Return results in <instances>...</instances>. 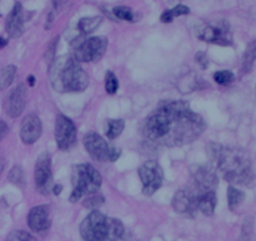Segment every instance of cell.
Masks as SVG:
<instances>
[{"label": "cell", "instance_id": "obj_1", "mask_svg": "<svg viewBox=\"0 0 256 241\" xmlns=\"http://www.w3.org/2000/svg\"><path fill=\"white\" fill-rule=\"evenodd\" d=\"M205 122L186 102H165L140 125V134L149 142L166 146H182L200 136Z\"/></svg>", "mask_w": 256, "mask_h": 241}, {"label": "cell", "instance_id": "obj_2", "mask_svg": "<svg viewBox=\"0 0 256 241\" xmlns=\"http://www.w3.org/2000/svg\"><path fill=\"white\" fill-rule=\"evenodd\" d=\"M206 148L208 155L215 169L219 170L230 184L249 185L254 180L252 162L244 150L222 146L215 142L209 144Z\"/></svg>", "mask_w": 256, "mask_h": 241}, {"label": "cell", "instance_id": "obj_3", "mask_svg": "<svg viewBox=\"0 0 256 241\" xmlns=\"http://www.w3.org/2000/svg\"><path fill=\"white\" fill-rule=\"evenodd\" d=\"M50 82L56 92H80L89 85V75L70 55L55 58L49 68Z\"/></svg>", "mask_w": 256, "mask_h": 241}, {"label": "cell", "instance_id": "obj_4", "mask_svg": "<svg viewBox=\"0 0 256 241\" xmlns=\"http://www.w3.org/2000/svg\"><path fill=\"white\" fill-rule=\"evenodd\" d=\"M72 192L70 202H78L85 195L95 194L102 186V175L92 164H79L72 168Z\"/></svg>", "mask_w": 256, "mask_h": 241}, {"label": "cell", "instance_id": "obj_5", "mask_svg": "<svg viewBox=\"0 0 256 241\" xmlns=\"http://www.w3.org/2000/svg\"><path fill=\"white\" fill-rule=\"evenodd\" d=\"M74 48V58L76 62H96L104 56L108 49V39L104 36L78 38L72 42Z\"/></svg>", "mask_w": 256, "mask_h": 241}, {"label": "cell", "instance_id": "obj_6", "mask_svg": "<svg viewBox=\"0 0 256 241\" xmlns=\"http://www.w3.org/2000/svg\"><path fill=\"white\" fill-rule=\"evenodd\" d=\"M142 182V194L152 196L162 188L164 180V172L155 160H148L138 170Z\"/></svg>", "mask_w": 256, "mask_h": 241}, {"label": "cell", "instance_id": "obj_7", "mask_svg": "<svg viewBox=\"0 0 256 241\" xmlns=\"http://www.w3.org/2000/svg\"><path fill=\"white\" fill-rule=\"evenodd\" d=\"M80 234L84 241H108L106 216L94 210L80 224Z\"/></svg>", "mask_w": 256, "mask_h": 241}, {"label": "cell", "instance_id": "obj_8", "mask_svg": "<svg viewBox=\"0 0 256 241\" xmlns=\"http://www.w3.org/2000/svg\"><path fill=\"white\" fill-rule=\"evenodd\" d=\"M198 36L206 42L224 45V46L232 44V32L226 22H216L202 25L198 29Z\"/></svg>", "mask_w": 256, "mask_h": 241}, {"label": "cell", "instance_id": "obj_9", "mask_svg": "<svg viewBox=\"0 0 256 241\" xmlns=\"http://www.w3.org/2000/svg\"><path fill=\"white\" fill-rule=\"evenodd\" d=\"M55 140L60 150H69L76 142V126L65 115H59L55 120Z\"/></svg>", "mask_w": 256, "mask_h": 241}, {"label": "cell", "instance_id": "obj_10", "mask_svg": "<svg viewBox=\"0 0 256 241\" xmlns=\"http://www.w3.org/2000/svg\"><path fill=\"white\" fill-rule=\"evenodd\" d=\"M35 185L38 192L44 195L52 190V158L49 152H42L38 158L35 164Z\"/></svg>", "mask_w": 256, "mask_h": 241}, {"label": "cell", "instance_id": "obj_11", "mask_svg": "<svg viewBox=\"0 0 256 241\" xmlns=\"http://www.w3.org/2000/svg\"><path fill=\"white\" fill-rule=\"evenodd\" d=\"M199 196L200 195H198L192 188L182 189L175 192L172 205L175 212L179 214L195 216L198 212V198Z\"/></svg>", "mask_w": 256, "mask_h": 241}, {"label": "cell", "instance_id": "obj_12", "mask_svg": "<svg viewBox=\"0 0 256 241\" xmlns=\"http://www.w3.org/2000/svg\"><path fill=\"white\" fill-rule=\"evenodd\" d=\"M82 142H84L88 154L94 160H98V162H108L109 160L112 146H109L106 140L100 136L99 134L94 132H88L84 135Z\"/></svg>", "mask_w": 256, "mask_h": 241}, {"label": "cell", "instance_id": "obj_13", "mask_svg": "<svg viewBox=\"0 0 256 241\" xmlns=\"http://www.w3.org/2000/svg\"><path fill=\"white\" fill-rule=\"evenodd\" d=\"M192 174L194 178V185L198 189L202 190V192H215V188L219 184L215 168L198 165V166H192Z\"/></svg>", "mask_w": 256, "mask_h": 241}, {"label": "cell", "instance_id": "obj_14", "mask_svg": "<svg viewBox=\"0 0 256 241\" xmlns=\"http://www.w3.org/2000/svg\"><path fill=\"white\" fill-rule=\"evenodd\" d=\"M26 96L28 90L25 84H19L8 96L6 102H5V112L9 115L10 118H18L22 115L24 112L25 105H26Z\"/></svg>", "mask_w": 256, "mask_h": 241}, {"label": "cell", "instance_id": "obj_15", "mask_svg": "<svg viewBox=\"0 0 256 241\" xmlns=\"http://www.w3.org/2000/svg\"><path fill=\"white\" fill-rule=\"evenodd\" d=\"M42 125L38 115L29 114L22 119V129H20V138H22L24 144H34L42 136Z\"/></svg>", "mask_w": 256, "mask_h": 241}, {"label": "cell", "instance_id": "obj_16", "mask_svg": "<svg viewBox=\"0 0 256 241\" xmlns=\"http://www.w3.org/2000/svg\"><path fill=\"white\" fill-rule=\"evenodd\" d=\"M50 215L46 205L34 206L28 214V225L35 232H42L50 228Z\"/></svg>", "mask_w": 256, "mask_h": 241}, {"label": "cell", "instance_id": "obj_17", "mask_svg": "<svg viewBox=\"0 0 256 241\" xmlns=\"http://www.w3.org/2000/svg\"><path fill=\"white\" fill-rule=\"evenodd\" d=\"M5 30L10 38H19L24 32V14L20 2H15L5 22Z\"/></svg>", "mask_w": 256, "mask_h": 241}, {"label": "cell", "instance_id": "obj_18", "mask_svg": "<svg viewBox=\"0 0 256 241\" xmlns=\"http://www.w3.org/2000/svg\"><path fill=\"white\" fill-rule=\"evenodd\" d=\"M216 208V194L215 192H208L198 198V210L205 216H212Z\"/></svg>", "mask_w": 256, "mask_h": 241}, {"label": "cell", "instance_id": "obj_19", "mask_svg": "<svg viewBox=\"0 0 256 241\" xmlns=\"http://www.w3.org/2000/svg\"><path fill=\"white\" fill-rule=\"evenodd\" d=\"M125 234L124 225L120 220L106 218V239L108 241H119Z\"/></svg>", "mask_w": 256, "mask_h": 241}, {"label": "cell", "instance_id": "obj_20", "mask_svg": "<svg viewBox=\"0 0 256 241\" xmlns=\"http://www.w3.org/2000/svg\"><path fill=\"white\" fill-rule=\"evenodd\" d=\"M255 60H256V42H252L248 45L246 50H245L244 55H242V74H246V72H249L250 70H252Z\"/></svg>", "mask_w": 256, "mask_h": 241}, {"label": "cell", "instance_id": "obj_21", "mask_svg": "<svg viewBox=\"0 0 256 241\" xmlns=\"http://www.w3.org/2000/svg\"><path fill=\"white\" fill-rule=\"evenodd\" d=\"M125 128V122L122 119H108L105 122V135L109 139H116Z\"/></svg>", "mask_w": 256, "mask_h": 241}, {"label": "cell", "instance_id": "obj_22", "mask_svg": "<svg viewBox=\"0 0 256 241\" xmlns=\"http://www.w3.org/2000/svg\"><path fill=\"white\" fill-rule=\"evenodd\" d=\"M102 22V16H89V18H82L78 22V29L82 32V35H88L90 32H94Z\"/></svg>", "mask_w": 256, "mask_h": 241}, {"label": "cell", "instance_id": "obj_23", "mask_svg": "<svg viewBox=\"0 0 256 241\" xmlns=\"http://www.w3.org/2000/svg\"><path fill=\"white\" fill-rule=\"evenodd\" d=\"M188 14H190L189 8L185 6V5H176V6H174L172 9L165 10L162 14V16H160V20H162V22H172L175 18Z\"/></svg>", "mask_w": 256, "mask_h": 241}, {"label": "cell", "instance_id": "obj_24", "mask_svg": "<svg viewBox=\"0 0 256 241\" xmlns=\"http://www.w3.org/2000/svg\"><path fill=\"white\" fill-rule=\"evenodd\" d=\"M245 194L242 190L236 189L235 186H229L228 189V204H229L230 210H234L244 202Z\"/></svg>", "mask_w": 256, "mask_h": 241}, {"label": "cell", "instance_id": "obj_25", "mask_svg": "<svg viewBox=\"0 0 256 241\" xmlns=\"http://www.w3.org/2000/svg\"><path fill=\"white\" fill-rule=\"evenodd\" d=\"M16 74V66L15 65H8L0 72V89H6L14 80Z\"/></svg>", "mask_w": 256, "mask_h": 241}, {"label": "cell", "instance_id": "obj_26", "mask_svg": "<svg viewBox=\"0 0 256 241\" xmlns=\"http://www.w3.org/2000/svg\"><path fill=\"white\" fill-rule=\"evenodd\" d=\"M239 241H254V220L252 218L245 219Z\"/></svg>", "mask_w": 256, "mask_h": 241}, {"label": "cell", "instance_id": "obj_27", "mask_svg": "<svg viewBox=\"0 0 256 241\" xmlns=\"http://www.w3.org/2000/svg\"><path fill=\"white\" fill-rule=\"evenodd\" d=\"M8 180H9L12 184L16 185L19 188H24L25 185V179H24V172H22V169L20 166H14L9 172V176H8Z\"/></svg>", "mask_w": 256, "mask_h": 241}, {"label": "cell", "instance_id": "obj_28", "mask_svg": "<svg viewBox=\"0 0 256 241\" xmlns=\"http://www.w3.org/2000/svg\"><path fill=\"white\" fill-rule=\"evenodd\" d=\"M119 89V80H118L116 75L112 72H106L105 74V90L108 94L112 95L118 92Z\"/></svg>", "mask_w": 256, "mask_h": 241}, {"label": "cell", "instance_id": "obj_29", "mask_svg": "<svg viewBox=\"0 0 256 241\" xmlns=\"http://www.w3.org/2000/svg\"><path fill=\"white\" fill-rule=\"evenodd\" d=\"M112 14L120 20H126V22H134L135 20L134 12L128 6H115L112 9Z\"/></svg>", "mask_w": 256, "mask_h": 241}, {"label": "cell", "instance_id": "obj_30", "mask_svg": "<svg viewBox=\"0 0 256 241\" xmlns=\"http://www.w3.org/2000/svg\"><path fill=\"white\" fill-rule=\"evenodd\" d=\"M104 202L105 200L102 195L92 194L82 202V205H84V208H86V209H98V208H100L104 204Z\"/></svg>", "mask_w": 256, "mask_h": 241}, {"label": "cell", "instance_id": "obj_31", "mask_svg": "<svg viewBox=\"0 0 256 241\" xmlns=\"http://www.w3.org/2000/svg\"><path fill=\"white\" fill-rule=\"evenodd\" d=\"M234 74L228 70H220V72H214V80L219 85H228L234 82Z\"/></svg>", "mask_w": 256, "mask_h": 241}, {"label": "cell", "instance_id": "obj_32", "mask_svg": "<svg viewBox=\"0 0 256 241\" xmlns=\"http://www.w3.org/2000/svg\"><path fill=\"white\" fill-rule=\"evenodd\" d=\"M5 241H38L32 236V234L26 232H22V230H15V232H12L9 235H8L6 240Z\"/></svg>", "mask_w": 256, "mask_h": 241}, {"label": "cell", "instance_id": "obj_33", "mask_svg": "<svg viewBox=\"0 0 256 241\" xmlns=\"http://www.w3.org/2000/svg\"><path fill=\"white\" fill-rule=\"evenodd\" d=\"M58 42H59V36L55 38V39L52 40V44L49 45V48H48V52H46V59H49V62H52V60L55 59V49H56Z\"/></svg>", "mask_w": 256, "mask_h": 241}, {"label": "cell", "instance_id": "obj_34", "mask_svg": "<svg viewBox=\"0 0 256 241\" xmlns=\"http://www.w3.org/2000/svg\"><path fill=\"white\" fill-rule=\"evenodd\" d=\"M195 60H196V62L200 65L202 69H206L208 65H209V60H208L206 54L202 52H196V55H195Z\"/></svg>", "mask_w": 256, "mask_h": 241}, {"label": "cell", "instance_id": "obj_35", "mask_svg": "<svg viewBox=\"0 0 256 241\" xmlns=\"http://www.w3.org/2000/svg\"><path fill=\"white\" fill-rule=\"evenodd\" d=\"M120 155H122V150L118 149V148H112V150H110V158H109V162H116L118 159L120 158Z\"/></svg>", "mask_w": 256, "mask_h": 241}, {"label": "cell", "instance_id": "obj_36", "mask_svg": "<svg viewBox=\"0 0 256 241\" xmlns=\"http://www.w3.org/2000/svg\"><path fill=\"white\" fill-rule=\"evenodd\" d=\"M8 132H9V128H8L6 122H0V142L6 136Z\"/></svg>", "mask_w": 256, "mask_h": 241}, {"label": "cell", "instance_id": "obj_37", "mask_svg": "<svg viewBox=\"0 0 256 241\" xmlns=\"http://www.w3.org/2000/svg\"><path fill=\"white\" fill-rule=\"evenodd\" d=\"M62 185H55V186H52V192H54L55 195H59L60 192H62Z\"/></svg>", "mask_w": 256, "mask_h": 241}, {"label": "cell", "instance_id": "obj_38", "mask_svg": "<svg viewBox=\"0 0 256 241\" xmlns=\"http://www.w3.org/2000/svg\"><path fill=\"white\" fill-rule=\"evenodd\" d=\"M28 84H29V86H34L35 84L34 75H29V76H28Z\"/></svg>", "mask_w": 256, "mask_h": 241}, {"label": "cell", "instance_id": "obj_39", "mask_svg": "<svg viewBox=\"0 0 256 241\" xmlns=\"http://www.w3.org/2000/svg\"><path fill=\"white\" fill-rule=\"evenodd\" d=\"M6 44H8V40L4 39L2 36H0V49H2L4 46H6Z\"/></svg>", "mask_w": 256, "mask_h": 241}, {"label": "cell", "instance_id": "obj_40", "mask_svg": "<svg viewBox=\"0 0 256 241\" xmlns=\"http://www.w3.org/2000/svg\"><path fill=\"white\" fill-rule=\"evenodd\" d=\"M4 168H5V160L0 156V174L4 172Z\"/></svg>", "mask_w": 256, "mask_h": 241}, {"label": "cell", "instance_id": "obj_41", "mask_svg": "<svg viewBox=\"0 0 256 241\" xmlns=\"http://www.w3.org/2000/svg\"><path fill=\"white\" fill-rule=\"evenodd\" d=\"M52 2H54L55 9H59V8L62 6V0H52Z\"/></svg>", "mask_w": 256, "mask_h": 241}]
</instances>
